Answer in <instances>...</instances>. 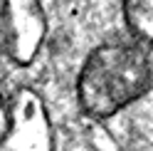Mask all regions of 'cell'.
<instances>
[{"label":"cell","mask_w":153,"mask_h":151,"mask_svg":"<svg viewBox=\"0 0 153 151\" xmlns=\"http://www.w3.org/2000/svg\"><path fill=\"white\" fill-rule=\"evenodd\" d=\"M126 17L138 37L153 42V0H126Z\"/></svg>","instance_id":"cell-2"},{"label":"cell","mask_w":153,"mask_h":151,"mask_svg":"<svg viewBox=\"0 0 153 151\" xmlns=\"http://www.w3.org/2000/svg\"><path fill=\"white\" fill-rule=\"evenodd\" d=\"M153 84L148 52L136 45H106L89 57L79 79V99L94 117H111Z\"/></svg>","instance_id":"cell-1"}]
</instances>
